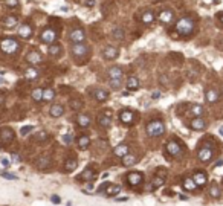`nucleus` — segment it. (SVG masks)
Masks as SVG:
<instances>
[{"label":"nucleus","mask_w":223,"mask_h":206,"mask_svg":"<svg viewBox=\"0 0 223 206\" xmlns=\"http://www.w3.org/2000/svg\"><path fill=\"white\" fill-rule=\"evenodd\" d=\"M196 25H194V20L189 19V17H185V19H180L176 25V31L180 34V35H189L193 34Z\"/></svg>","instance_id":"nucleus-1"},{"label":"nucleus","mask_w":223,"mask_h":206,"mask_svg":"<svg viewBox=\"0 0 223 206\" xmlns=\"http://www.w3.org/2000/svg\"><path fill=\"white\" fill-rule=\"evenodd\" d=\"M145 130H147V134H148L150 137H159V136H162L165 133V125H164L162 121L154 119V121H151L147 125Z\"/></svg>","instance_id":"nucleus-2"},{"label":"nucleus","mask_w":223,"mask_h":206,"mask_svg":"<svg viewBox=\"0 0 223 206\" xmlns=\"http://www.w3.org/2000/svg\"><path fill=\"white\" fill-rule=\"evenodd\" d=\"M89 46L84 44V43H78V44H74L72 46V55H74L75 60H78V63H84L86 56L89 55Z\"/></svg>","instance_id":"nucleus-3"},{"label":"nucleus","mask_w":223,"mask_h":206,"mask_svg":"<svg viewBox=\"0 0 223 206\" xmlns=\"http://www.w3.org/2000/svg\"><path fill=\"white\" fill-rule=\"evenodd\" d=\"M0 49L5 54H16V52H19L20 44L17 43V40H14V38H5L0 43Z\"/></svg>","instance_id":"nucleus-4"},{"label":"nucleus","mask_w":223,"mask_h":206,"mask_svg":"<svg viewBox=\"0 0 223 206\" xmlns=\"http://www.w3.org/2000/svg\"><path fill=\"white\" fill-rule=\"evenodd\" d=\"M69 40H71L74 44L84 43V40H86V32H84L81 28H75V29L71 31V34H69Z\"/></svg>","instance_id":"nucleus-5"},{"label":"nucleus","mask_w":223,"mask_h":206,"mask_svg":"<svg viewBox=\"0 0 223 206\" xmlns=\"http://www.w3.org/2000/svg\"><path fill=\"white\" fill-rule=\"evenodd\" d=\"M14 137H16V134H14V131L11 130V128H2L0 130V144H3V145H8V144H11L12 141H14Z\"/></svg>","instance_id":"nucleus-6"},{"label":"nucleus","mask_w":223,"mask_h":206,"mask_svg":"<svg viewBox=\"0 0 223 206\" xmlns=\"http://www.w3.org/2000/svg\"><path fill=\"white\" fill-rule=\"evenodd\" d=\"M57 40V32L54 29H46V31H43L41 32V41L43 43H46V44H54Z\"/></svg>","instance_id":"nucleus-7"},{"label":"nucleus","mask_w":223,"mask_h":206,"mask_svg":"<svg viewBox=\"0 0 223 206\" xmlns=\"http://www.w3.org/2000/svg\"><path fill=\"white\" fill-rule=\"evenodd\" d=\"M167 153L168 154H171L173 157L180 156V154H182V147H180L176 141H170V142L167 144Z\"/></svg>","instance_id":"nucleus-8"},{"label":"nucleus","mask_w":223,"mask_h":206,"mask_svg":"<svg viewBox=\"0 0 223 206\" xmlns=\"http://www.w3.org/2000/svg\"><path fill=\"white\" fill-rule=\"evenodd\" d=\"M197 157H199L200 162H209V160L212 159V150L208 148L206 145H203V147L199 150V153H197Z\"/></svg>","instance_id":"nucleus-9"},{"label":"nucleus","mask_w":223,"mask_h":206,"mask_svg":"<svg viewBox=\"0 0 223 206\" xmlns=\"http://www.w3.org/2000/svg\"><path fill=\"white\" fill-rule=\"evenodd\" d=\"M26 61L31 64V66H37L41 63V54L38 51H31L28 55H26Z\"/></svg>","instance_id":"nucleus-10"},{"label":"nucleus","mask_w":223,"mask_h":206,"mask_svg":"<svg viewBox=\"0 0 223 206\" xmlns=\"http://www.w3.org/2000/svg\"><path fill=\"white\" fill-rule=\"evenodd\" d=\"M98 124L102 127V128H110L111 127V116L109 112L102 113L98 116Z\"/></svg>","instance_id":"nucleus-11"},{"label":"nucleus","mask_w":223,"mask_h":206,"mask_svg":"<svg viewBox=\"0 0 223 206\" xmlns=\"http://www.w3.org/2000/svg\"><path fill=\"white\" fill-rule=\"evenodd\" d=\"M142 180H144V177H142V174H141V172H130V174L127 176V182L130 183L131 186H138V185H141V183H142Z\"/></svg>","instance_id":"nucleus-12"},{"label":"nucleus","mask_w":223,"mask_h":206,"mask_svg":"<svg viewBox=\"0 0 223 206\" xmlns=\"http://www.w3.org/2000/svg\"><path fill=\"white\" fill-rule=\"evenodd\" d=\"M219 98H220V95H219V92H217L216 89H208V90L205 92V99H206V102H209V104L217 102Z\"/></svg>","instance_id":"nucleus-13"},{"label":"nucleus","mask_w":223,"mask_h":206,"mask_svg":"<svg viewBox=\"0 0 223 206\" xmlns=\"http://www.w3.org/2000/svg\"><path fill=\"white\" fill-rule=\"evenodd\" d=\"M189 127L193 128V130H205L206 128V121H205L203 118H194L191 122H189Z\"/></svg>","instance_id":"nucleus-14"},{"label":"nucleus","mask_w":223,"mask_h":206,"mask_svg":"<svg viewBox=\"0 0 223 206\" xmlns=\"http://www.w3.org/2000/svg\"><path fill=\"white\" fill-rule=\"evenodd\" d=\"M119 119H121L122 124L130 125V124H133V121H134V113L130 112V110H122L121 114H119Z\"/></svg>","instance_id":"nucleus-15"},{"label":"nucleus","mask_w":223,"mask_h":206,"mask_svg":"<svg viewBox=\"0 0 223 206\" xmlns=\"http://www.w3.org/2000/svg\"><path fill=\"white\" fill-rule=\"evenodd\" d=\"M76 124L81 127V128H87L90 125V116L89 114H84V113H80L76 116Z\"/></svg>","instance_id":"nucleus-16"},{"label":"nucleus","mask_w":223,"mask_h":206,"mask_svg":"<svg viewBox=\"0 0 223 206\" xmlns=\"http://www.w3.org/2000/svg\"><path fill=\"white\" fill-rule=\"evenodd\" d=\"M102 55H104L106 60H115V58H118V55H119V51H118L116 47H113V46H107V47L104 49Z\"/></svg>","instance_id":"nucleus-17"},{"label":"nucleus","mask_w":223,"mask_h":206,"mask_svg":"<svg viewBox=\"0 0 223 206\" xmlns=\"http://www.w3.org/2000/svg\"><path fill=\"white\" fill-rule=\"evenodd\" d=\"M136 162H138V156L133 154V153H127V154L122 157V165H124V167H133Z\"/></svg>","instance_id":"nucleus-18"},{"label":"nucleus","mask_w":223,"mask_h":206,"mask_svg":"<svg viewBox=\"0 0 223 206\" xmlns=\"http://www.w3.org/2000/svg\"><path fill=\"white\" fill-rule=\"evenodd\" d=\"M19 35L21 38H25V40L31 38L32 37V28H31L29 25H21L19 28Z\"/></svg>","instance_id":"nucleus-19"},{"label":"nucleus","mask_w":223,"mask_h":206,"mask_svg":"<svg viewBox=\"0 0 223 206\" xmlns=\"http://www.w3.org/2000/svg\"><path fill=\"white\" fill-rule=\"evenodd\" d=\"M193 180H194V183H196L197 186H205V185H206V176H205L203 172H200V171H196V172H194Z\"/></svg>","instance_id":"nucleus-20"},{"label":"nucleus","mask_w":223,"mask_h":206,"mask_svg":"<svg viewBox=\"0 0 223 206\" xmlns=\"http://www.w3.org/2000/svg\"><path fill=\"white\" fill-rule=\"evenodd\" d=\"M37 168L41 169V171L49 169V168H51V159H49V157H46V156L40 157V159L37 160Z\"/></svg>","instance_id":"nucleus-21"},{"label":"nucleus","mask_w":223,"mask_h":206,"mask_svg":"<svg viewBox=\"0 0 223 206\" xmlns=\"http://www.w3.org/2000/svg\"><path fill=\"white\" fill-rule=\"evenodd\" d=\"M173 19H174V12L170 11V9H165V11H162V12L159 14V20H161L162 23H171Z\"/></svg>","instance_id":"nucleus-22"},{"label":"nucleus","mask_w":223,"mask_h":206,"mask_svg":"<svg viewBox=\"0 0 223 206\" xmlns=\"http://www.w3.org/2000/svg\"><path fill=\"white\" fill-rule=\"evenodd\" d=\"M63 113H64V107L61 104H54L49 110V114L52 118H60V116H63Z\"/></svg>","instance_id":"nucleus-23"},{"label":"nucleus","mask_w":223,"mask_h":206,"mask_svg":"<svg viewBox=\"0 0 223 206\" xmlns=\"http://www.w3.org/2000/svg\"><path fill=\"white\" fill-rule=\"evenodd\" d=\"M122 67H119V66H115V67H111L110 70H109V76H110V79H121L122 78Z\"/></svg>","instance_id":"nucleus-24"},{"label":"nucleus","mask_w":223,"mask_h":206,"mask_svg":"<svg viewBox=\"0 0 223 206\" xmlns=\"http://www.w3.org/2000/svg\"><path fill=\"white\" fill-rule=\"evenodd\" d=\"M115 156H118V157H124L127 153H129V145L127 144H119L116 148H115Z\"/></svg>","instance_id":"nucleus-25"},{"label":"nucleus","mask_w":223,"mask_h":206,"mask_svg":"<svg viewBox=\"0 0 223 206\" xmlns=\"http://www.w3.org/2000/svg\"><path fill=\"white\" fill-rule=\"evenodd\" d=\"M93 96H95V99L96 101H107L109 99V93L106 92V90H102V89H96V90H93Z\"/></svg>","instance_id":"nucleus-26"},{"label":"nucleus","mask_w":223,"mask_h":206,"mask_svg":"<svg viewBox=\"0 0 223 206\" xmlns=\"http://www.w3.org/2000/svg\"><path fill=\"white\" fill-rule=\"evenodd\" d=\"M38 75H40V72H38V69H35L34 66H32V67H28V69L25 70V76H26L28 79H35V78H38Z\"/></svg>","instance_id":"nucleus-27"},{"label":"nucleus","mask_w":223,"mask_h":206,"mask_svg":"<svg viewBox=\"0 0 223 206\" xmlns=\"http://www.w3.org/2000/svg\"><path fill=\"white\" fill-rule=\"evenodd\" d=\"M127 87H129V90H138L139 89V79L136 76H130L127 79Z\"/></svg>","instance_id":"nucleus-28"},{"label":"nucleus","mask_w":223,"mask_h":206,"mask_svg":"<svg viewBox=\"0 0 223 206\" xmlns=\"http://www.w3.org/2000/svg\"><path fill=\"white\" fill-rule=\"evenodd\" d=\"M17 23H19V20H17V17H14V16H9V17H6V19L3 20V25H5V28H8V29L14 28Z\"/></svg>","instance_id":"nucleus-29"},{"label":"nucleus","mask_w":223,"mask_h":206,"mask_svg":"<svg viewBox=\"0 0 223 206\" xmlns=\"http://www.w3.org/2000/svg\"><path fill=\"white\" fill-rule=\"evenodd\" d=\"M48 52H49V56H52V58H57V56L61 54V46H60V44H51Z\"/></svg>","instance_id":"nucleus-30"},{"label":"nucleus","mask_w":223,"mask_h":206,"mask_svg":"<svg viewBox=\"0 0 223 206\" xmlns=\"http://www.w3.org/2000/svg\"><path fill=\"white\" fill-rule=\"evenodd\" d=\"M184 188H185L186 191H194L197 185L194 183V180H193V177H185L184 179Z\"/></svg>","instance_id":"nucleus-31"},{"label":"nucleus","mask_w":223,"mask_h":206,"mask_svg":"<svg viewBox=\"0 0 223 206\" xmlns=\"http://www.w3.org/2000/svg\"><path fill=\"white\" fill-rule=\"evenodd\" d=\"M69 105H71L72 110H76V112H78V110L83 109V101H81L80 98H74V99L69 101Z\"/></svg>","instance_id":"nucleus-32"},{"label":"nucleus","mask_w":223,"mask_h":206,"mask_svg":"<svg viewBox=\"0 0 223 206\" xmlns=\"http://www.w3.org/2000/svg\"><path fill=\"white\" fill-rule=\"evenodd\" d=\"M76 165H78V162L75 160V159H67L66 162H64V169L67 171V172H71V171H75V168H76Z\"/></svg>","instance_id":"nucleus-33"},{"label":"nucleus","mask_w":223,"mask_h":206,"mask_svg":"<svg viewBox=\"0 0 223 206\" xmlns=\"http://www.w3.org/2000/svg\"><path fill=\"white\" fill-rule=\"evenodd\" d=\"M89 144H90L89 136H80V137H78V147H80L81 150H86V148L89 147Z\"/></svg>","instance_id":"nucleus-34"},{"label":"nucleus","mask_w":223,"mask_h":206,"mask_svg":"<svg viewBox=\"0 0 223 206\" xmlns=\"http://www.w3.org/2000/svg\"><path fill=\"white\" fill-rule=\"evenodd\" d=\"M164 182H165V174H162V176H161V174H159V176H156V177L153 179V182H151V183H153V185H151V189L159 188Z\"/></svg>","instance_id":"nucleus-35"},{"label":"nucleus","mask_w":223,"mask_h":206,"mask_svg":"<svg viewBox=\"0 0 223 206\" xmlns=\"http://www.w3.org/2000/svg\"><path fill=\"white\" fill-rule=\"evenodd\" d=\"M119 191H121V186H119V185H109V186L106 188L104 192H106V195L110 197V195H116Z\"/></svg>","instance_id":"nucleus-36"},{"label":"nucleus","mask_w":223,"mask_h":206,"mask_svg":"<svg viewBox=\"0 0 223 206\" xmlns=\"http://www.w3.org/2000/svg\"><path fill=\"white\" fill-rule=\"evenodd\" d=\"M209 195L211 197H214V199H219L220 195H222V192H220V188L217 183H212L211 186H209Z\"/></svg>","instance_id":"nucleus-37"},{"label":"nucleus","mask_w":223,"mask_h":206,"mask_svg":"<svg viewBox=\"0 0 223 206\" xmlns=\"http://www.w3.org/2000/svg\"><path fill=\"white\" fill-rule=\"evenodd\" d=\"M93 177H95V172L92 168H86L80 176V179H83V180H92Z\"/></svg>","instance_id":"nucleus-38"},{"label":"nucleus","mask_w":223,"mask_h":206,"mask_svg":"<svg viewBox=\"0 0 223 206\" xmlns=\"http://www.w3.org/2000/svg\"><path fill=\"white\" fill-rule=\"evenodd\" d=\"M55 98V90L54 89H44L43 90V101H52Z\"/></svg>","instance_id":"nucleus-39"},{"label":"nucleus","mask_w":223,"mask_h":206,"mask_svg":"<svg viewBox=\"0 0 223 206\" xmlns=\"http://www.w3.org/2000/svg\"><path fill=\"white\" fill-rule=\"evenodd\" d=\"M153 21H154V14H153L151 11H145V12L142 14V23L150 25V23H153Z\"/></svg>","instance_id":"nucleus-40"},{"label":"nucleus","mask_w":223,"mask_h":206,"mask_svg":"<svg viewBox=\"0 0 223 206\" xmlns=\"http://www.w3.org/2000/svg\"><path fill=\"white\" fill-rule=\"evenodd\" d=\"M48 139H49V134L46 131H38L37 134L34 136V141H37V142H44Z\"/></svg>","instance_id":"nucleus-41"},{"label":"nucleus","mask_w":223,"mask_h":206,"mask_svg":"<svg viewBox=\"0 0 223 206\" xmlns=\"http://www.w3.org/2000/svg\"><path fill=\"white\" fill-rule=\"evenodd\" d=\"M203 107L202 105H193V109H191V113L196 116V118H202V114H203Z\"/></svg>","instance_id":"nucleus-42"},{"label":"nucleus","mask_w":223,"mask_h":206,"mask_svg":"<svg viewBox=\"0 0 223 206\" xmlns=\"http://www.w3.org/2000/svg\"><path fill=\"white\" fill-rule=\"evenodd\" d=\"M32 98L35 101H43V90L41 89H34L32 90Z\"/></svg>","instance_id":"nucleus-43"},{"label":"nucleus","mask_w":223,"mask_h":206,"mask_svg":"<svg viewBox=\"0 0 223 206\" xmlns=\"http://www.w3.org/2000/svg\"><path fill=\"white\" fill-rule=\"evenodd\" d=\"M109 84H110V87L113 89V90H119V89H121V86H122L121 79H110V81H109Z\"/></svg>","instance_id":"nucleus-44"},{"label":"nucleus","mask_w":223,"mask_h":206,"mask_svg":"<svg viewBox=\"0 0 223 206\" xmlns=\"http://www.w3.org/2000/svg\"><path fill=\"white\" fill-rule=\"evenodd\" d=\"M111 35H113V38H116V40H122V38H124V31H122L121 28H116V29L111 32Z\"/></svg>","instance_id":"nucleus-45"},{"label":"nucleus","mask_w":223,"mask_h":206,"mask_svg":"<svg viewBox=\"0 0 223 206\" xmlns=\"http://www.w3.org/2000/svg\"><path fill=\"white\" fill-rule=\"evenodd\" d=\"M32 130H34V127H32V125H26V127H21V130H20V133L26 136L28 133H31Z\"/></svg>","instance_id":"nucleus-46"},{"label":"nucleus","mask_w":223,"mask_h":206,"mask_svg":"<svg viewBox=\"0 0 223 206\" xmlns=\"http://www.w3.org/2000/svg\"><path fill=\"white\" fill-rule=\"evenodd\" d=\"M5 3H6V6H9V8L19 6V0H5Z\"/></svg>","instance_id":"nucleus-47"},{"label":"nucleus","mask_w":223,"mask_h":206,"mask_svg":"<svg viewBox=\"0 0 223 206\" xmlns=\"http://www.w3.org/2000/svg\"><path fill=\"white\" fill-rule=\"evenodd\" d=\"M63 142H64V144H71V142H72V134H69V133L64 134V136H63Z\"/></svg>","instance_id":"nucleus-48"},{"label":"nucleus","mask_w":223,"mask_h":206,"mask_svg":"<svg viewBox=\"0 0 223 206\" xmlns=\"http://www.w3.org/2000/svg\"><path fill=\"white\" fill-rule=\"evenodd\" d=\"M2 177H5V179H11V180H16V179H17V176L9 174V172H2Z\"/></svg>","instance_id":"nucleus-49"},{"label":"nucleus","mask_w":223,"mask_h":206,"mask_svg":"<svg viewBox=\"0 0 223 206\" xmlns=\"http://www.w3.org/2000/svg\"><path fill=\"white\" fill-rule=\"evenodd\" d=\"M109 185H110V183H109V182H106V183H102V185H101V186L98 188V192H102V191H106V188L109 186Z\"/></svg>","instance_id":"nucleus-50"},{"label":"nucleus","mask_w":223,"mask_h":206,"mask_svg":"<svg viewBox=\"0 0 223 206\" xmlns=\"http://www.w3.org/2000/svg\"><path fill=\"white\" fill-rule=\"evenodd\" d=\"M20 160H21V159H20L19 154H12V162H14V163H19Z\"/></svg>","instance_id":"nucleus-51"},{"label":"nucleus","mask_w":223,"mask_h":206,"mask_svg":"<svg viewBox=\"0 0 223 206\" xmlns=\"http://www.w3.org/2000/svg\"><path fill=\"white\" fill-rule=\"evenodd\" d=\"M8 165H9V160H8V159H5V157H3V159H2V167H5V168H6V167H8Z\"/></svg>","instance_id":"nucleus-52"},{"label":"nucleus","mask_w":223,"mask_h":206,"mask_svg":"<svg viewBox=\"0 0 223 206\" xmlns=\"http://www.w3.org/2000/svg\"><path fill=\"white\" fill-rule=\"evenodd\" d=\"M86 5H87V6H90V8H92L93 5H95V0H86Z\"/></svg>","instance_id":"nucleus-53"},{"label":"nucleus","mask_w":223,"mask_h":206,"mask_svg":"<svg viewBox=\"0 0 223 206\" xmlns=\"http://www.w3.org/2000/svg\"><path fill=\"white\" fill-rule=\"evenodd\" d=\"M52 202L54 203H60V197L58 195H52Z\"/></svg>","instance_id":"nucleus-54"},{"label":"nucleus","mask_w":223,"mask_h":206,"mask_svg":"<svg viewBox=\"0 0 223 206\" xmlns=\"http://www.w3.org/2000/svg\"><path fill=\"white\" fill-rule=\"evenodd\" d=\"M159 96H161V93H159V92H154V93H153V99H157Z\"/></svg>","instance_id":"nucleus-55"},{"label":"nucleus","mask_w":223,"mask_h":206,"mask_svg":"<svg viewBox=\"0 0 223 206\" xmlns=\"http://www.w3.org/2000/svg\"><path fill=\"white\" fill-rule=\"evenodd\" d=\"M220 165H223V160H219V162L216 163V167H220Z\"/></svg>","instance_id":"nucleus-56"},{"label":"nucleus","mask_w":223,"mask_h":206,"mask_svg":"<svg viewBox=\"0 0 223 206\" xmlns=\"http://www.w3.org/2000/svg\"><path fill=\"white\" fill-rule=\"evenodd\" d=\"M3 101H5V96H3V95H0V104H2Z\"/></svg>","instance_id":"nucleus-57"},{"label":"nucleus","mask_w":223,"mask_h":206,"mask_svg":"<svg viewBox=\"0 0 223 206\" xmlns=\"http://www.w3.org/2000/svg\"><path fill=\"white\" fill-rule=\"evenodd\" d=\"M219 133H220V134H222V136H223V125H222V127H220V128H219Z\"/></svg>","instance_id":"nucleus-58"},{"label":"nucleus","mask_w":223,"mask_h":206,"mask_svg":"<svg viewBox=\"0 0 223 206\" xmlns=\"http://www.w3.org/2000/svg\"><path fill=\"white\" fill-rule=\"evenodd\" d=\"M220 21H222V23H223V14H222V16H220Z\"/></svg>","instance_id":"nucleus-59"},{"label":"nucleus","mask_w":223,"mask_h":206,"mask_svg":"<svg viewBox=\"0 0 223 206\" xmlns=\"http://www.w3.org/2000/svg\"><path fill=\"white\" fill-rule=\"evenodd\" d=\"M0 83H3V79H2V78H0Z\"/></svg>","instance_id":"nucleus-60"},{"label":"nucleus","mask_w":223,"mask_h":206,"mask_svg":"<svg viewBox=\"0 0 223 206\" xmlns=\"http://www.w3.org/2000/svg\"><path fill=\"white\" fill-rule=\"evenodd\" d=\"M153 2H157V0H153Z\"/></svg>","instance_id":"nucleus-61"}]
</instances>
